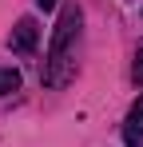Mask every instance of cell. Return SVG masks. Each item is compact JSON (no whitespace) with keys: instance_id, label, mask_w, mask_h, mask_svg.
Instances as JSON below:
<instances>
[{"instance_id":"obj_6","label":"cell","mask_w":143,"mask_h":147,"mask_svg":"<svg viewBox=\"0 0 143 147\" xmlns=\"http://www.w3.org/2000/svg\"><path fill=\"white\" fill-rule=\"evenodd\" d=\"M36 4H40V8H56V0H36Z\"/></svg>"},{"instance_id":"obj_1","label":"cell","mask_w":143,"mask_h":147,"mask_svg":"<svg viewBox=\"0 0 143 147\" xmlns=\"http://www.w3.org/2000/svg\"><path fill=\"white\" fill-rule=\"evenodd\" d=\"M80 24H84V12L80 4H68L60 12V24L52 32V48L44 60V84L48 88H64L76 72V44H80Z\"/></svg>"},{"instance_id":"obj_5","label":"cell","mask_w":143,"mask_h":147,"mask_svg":"<svg viewBox=\"0 0 143 147\" xmlns=\"http://www.w3.org/2000/svg\"><path fill=\"white\" fill-rule=\"evenodd\" d=\"M131 72H135V84H143V52L135 56V68H131Z\"/></svg>"},{"instance_id":"obj_3","label":"cell","mask_w":143,"mask_h":147,"mask_svg":"<svg viewBox=\"0 0 143 147\" xmlns=\"http://www.w3.org/2000/svg\"><path fill=\"white\" fill-rule=\"evenodd\" d=\"M123 139H127V147H143V96L131 103V111L123 119Z\"/></svg>"},{"instance_id":"obj_2","label":"cell","mask_w":143,"mask_h":147,"mask_svg":"<svg viewBox=\"0 0 143 147\" xmlns=\"http://www.w3.org/2000/svg\"><path fill=\"white\" fill-rule=\"evenodd\" d=\"M36 40H40V24L32 16H24L20 24L12 28V36H8V48L16 56H28V52H36Z\"/></svg>"},{"instance_id":"obj_4","label":"cell","mask_w":143,"mask_h":147,"mask_svg":"<svg viewBox=\"0 0 143 147\" xmlns=\"http://www.w3.org/2000/svg\"><path fill=\"white\" fill-rule=\"evenodd\" d=\"M20 88V72L16 68H0V92L8 96V92H16Z\"/></svg>"}]
</instances>
